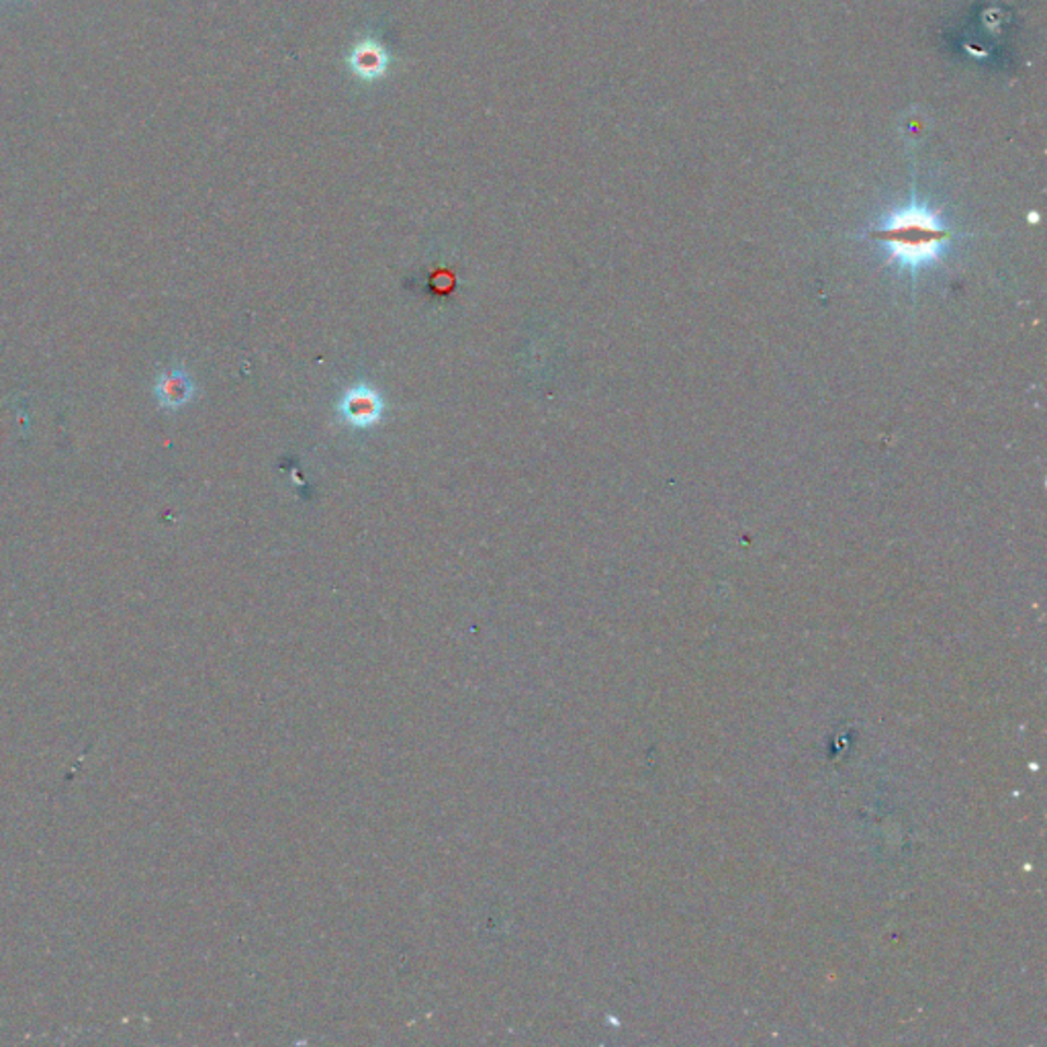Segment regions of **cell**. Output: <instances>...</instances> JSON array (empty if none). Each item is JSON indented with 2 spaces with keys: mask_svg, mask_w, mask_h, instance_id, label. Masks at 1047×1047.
Wrapping results in <instances>:
<instances>
[{
  "mask_svg": "<svg viewBox=\"0 0 1047 1047\" xmlns=\"http://www.w3.org/2000/svg\"><path fill=\"white\" fill-rule=\"evenodd\" d=\"M385 403L368 385H354L338 403V414L352 428H373L381 422Z\"/></svg>",
  "mask_w": 1047,
  "mask_h": 1047,
  "instance_id": "cell-3",
  "label": "cell"
},
{
  "mask_svg": "<svg viewBox=\"0 0 1047 1047\" xmlns=\"http://www.w3.org/2000/svg\"><path fill=\"white\" fill-rule=\"evenodd\" d=\"M953 232L941 216L925 203L911 200L892 211L880 228L869 232L890 249V260L900 267L918 270L941 260Z\"/></svg>",
  "mask_w": 1047,
  "mask_h": 1047,
  "instance_id": "cell-1",
  "label": "cell"
},
{
  "mask_svg": "<svg viewBox=\"0 0 1047 1047\" xmlns=\"http://www.w3.org/2000/svg\"><path fill=\"white\" fill-rule=\"evenodd\" d=\"M0 2H2V0H0Z\"/></svg>",
  "mask_w": 1047,
  "mask_h": 1047,
  "instance_id": "cell-5",
  "label": "cell"
},
{
  "mask_svg": "<svg viewBox=\"0 0 1047 1047\" xmlns=\"http://www.w3.org/2000/svg\"><path fill=\"white\" fill-rule=\"evenodd\" d=\"M391 64H393L391 51L382 46L379 37H373V35L361 37L346 56L350 74L356 81L366 84L382 81L389 74Z\"/></svg>",
  "mask_w": 1047,
  "mask_h": 1047,
  "instance_id": "cell-2",
  "label": "cell"
},
{
  "mask_svg": "<svg viewBox=\"0 0 1047 1047\" xmlns=\"http://www.w3.org/2000/svg\"><path fill=\"white\" fill-rule=\"evenodd\" d=\"M197 393V385L184 368H168L154 382V398L167 412H176L191 403Z\"/></svg>",
  "mask_w": 1047,
  "mask_h": 1047,
  "instance_id": "cell-4",
  "label": "cell"
}]
</instances>
